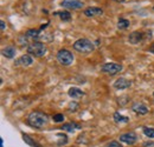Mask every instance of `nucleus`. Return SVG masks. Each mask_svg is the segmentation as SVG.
Instances as JSON below:
<instances>
[{
    "mask_svg": "<svg viewBox=\"0 0 154 147\" xmlns=\"http://www.w3.org/2000/svg\"><path fill=\"white\" fill-rule=\"evenodd\" d=\"M48 122H49V117L40 111L31 112L27 117V124L35 128H44L48 125Z\"/></svg>",
    "mask_w": 154,
    "mask_h": 147,
    "instance_id": "f257e3e1",
    "label": "nucleus"
},
{
    "mask_svg": "<svg viewBox=\"0 0 154 147\" xmlns=\"http://www.w3.org/2000/svg\"><path fill=\"white\" fill-rule=\"evenodd\" d=\"M74 48L77 52H81V53H90V52L94 51L95 45L89 39L81 38V39H78L74 42Z\"/></svg>",
    "mask_w": 154,
    "mask_h": 147,
    "instance_id": "f03ea898",
    "label": "nucleus"
},
{
    "mask_svg": "<svg viewBox=\"0 0 154 147\" xmlns=\"http://www.w3.org/2000/svg\"><path fill=\"white\" fill-rule=\"evenodd\" d=\"M46 51H48L46 46L43 42H40V41H33V42L29 44V46H27V53L35 55L37 58L44 56L45 53H46Z\"/></svg>",
    "mask_w": 154,
    "mask_h": 147,
    "instance_id": "7ed1b4c3",
    "label": "nucleus"
},
{
    "mask_svg": "<svg viewBox=\"0 0 154 147\" xmlns=\"http://www.w3.org/2000/svg\"><path fill=\"white\" fill-rule=\"evenodd\" d=\"M57 61L63 66H70L74 61V55L68 50H60L57 53Z\"/></svg>",
    "mask_w": 154,
    "mask_h": 147,
    "instance_id": "20e7f679",
    "label": "nucleus"
},
{
    "mask_svg": "<svg viewBox=\"0 0 154 147\" xmlns=\"http://www.w3.org/2000/svg\"><path fill=\"white\" fill-rule=\"evenodd\" d=\"M122 65L120 64H115V62H106L102 65L101 67V71L103 73H107L109 75H115V74L120 73L122 71Z\"/></svg>",
    "mask_w": 154,
    "mask_h": 147,
    "instance_id": "39448f33",
    "label": "nucleus"
},
{
    "mask_svg": "<svg viewBox=\"0 0 154 147\" xmlns=\"http://www.w3.org/2000/svg\"><path fill=\"white\" fill-rule=\"evenodd\" d=\"M60 6L68 10H79L84 6V4L81 0H63L60 2Z\"/></svg>",
    "mask_w": 154,
    "mask_h": 147,
    "instance_id": "423d86ee",
    "label": "nucleus"
},
{
    "mask_svg": "<svg viewBox=\"0 0 154 147\" xmlns=\"http://www.w3.org/2000/svg\"><path fill=\"white\" fill-rule=\"evenodd\" d=\"M120 141L121 143H125L127 145H134L137 140V135L135 134L134 132H128V133H123L120 135Z\"/></svg>",
    "mask_w": 154,
    "mask_h": 147,
    "instance_id": "0eeeda50",
    "label": "nucleus"
},
{
    "mask_svg": "<svg viewBox=\"0 0 154 147\" xmlns=\"http://www.w3.org/2000/svg\"><path fill=\"white\" fill-rule=\"evenodd\" d=\"M131 86H132V81L126 79V78H119L114 82V87L116 90H126Z\"/></svg>",
    "mask_w": 154,
    "mask_h": 147,
    "instance_id": "6e6552de",
    "label": "nucleus"
},
{
    "mask_svg": "<svg viewBox=\"0 0 154 147\" xmlns=\"http://www.w3.org/2000/svg\"><path fill=\"white\" fill-rule=\"evenodd\" d=\"M84 14H85V17H89V18L100 17V16L103 14V10L100 8V7H89L84 11Z\"/></svg>",
    "mask_w": 154,
    "mask_h": 147,
    "instance_id": "1a4fd4ad",
    "label": "nucleus"
},
{
    "mask_svg": "<svg viewBox=\"0 0 154 147\" xmlns=\"http://www.w3.org/2000/svg\"><path fill=\"white\" fill-rule=\"evenodd\" d=\"M142 39H143V33H142V32H139V31L132 32V33L129 34V37H128V40H129V42H131L132 45H136V44L141 42Z\"/></svg>",
    "mask_w": 154,
    "mask_h": 147,
    "instance_id": "9d476101",
    "label": "nucleus"
},
{
    "mask_svg": "<svg viewBox=\"0 0 154 147\" xmlns=\"http://www.w3.org/2000/svg\"><path fill=\"white\" fill-rule=\"evenodd\" d=\"M132 110L134 111L135 113L141 114V115H145V114L148 113V107L142 102H135L134 105L132 106Z\"/></svg>",
    "mask_w": 154,
    "mask_h": 147,
    "instance_id": "9b49d317",
    "label": "nucleus"
},
{
    "mask_svg": "<svg viewBox=\"0 0 154 147\" xmlns=\"http://www.w3.org/2000/svg\"><path fill=\"white\" fill-rule=\"evenodd\" d=\"M32 62H33V59L31 58V55L29 54H24L16 61L17 65H21V66H30Z\"/></svg>",
    "mask_w": 154,
    "mask_h": 147,
    "instance_id": "f8f14e48",
    "label": "nucleus"
},
{
    "mask_svg": "<svg viewBox=\"0 0 154 147\" xmlns=\"http://www.w3.org/2000/svg\"><path fill=\"white\" fill-rule=\"evenodd\" d=\"M1 53H2V55H4L5 58L12 59V58L16 56V48H14L13 46H7V47H5V48L2 50Z\"/></svg>",
    "mask_w": 154,
    "mask_h": 147,
    "instance_id": "ddd939ff",
    "label": "nucleus"
},
{
    "mask_svg": "<svg viewBox=\"0 0 154 147\" xmlns=\"http://www.w3.org/2000/svg\"><path fill=\"white\" fill-rule=\"evenodd\" d=\"M68 94H69V97H70V98H72V99H77V98L83 97V95H84V92H83L82 90L77 88V87H71V88L69 90Z\"/></svg>",
    "mask_w": 154,
    "mask_h": 147,
    "instance_id": "4468645a",
    "label": "nucleus"
},
{
    "mask_svg": "<svg viewBox=\"0 0 154 147\" xmlns=\"http://www.w3.org/2000/svg\"><path fill=\"white\" fill-rule=\"evenodd\" d=\"M79 128H81V125H78V124H76V122H70V124H65V125H63L60 129L66 131V132H74L75 129H79Z\"/></svg>",
    "mask_w": 154,
    "mask_h": 147,
    "instance_id": "2eb2a0df",
    "label": "nucleus"
},
{
    "mask_svg": "<svg viewBox=\"0 0 154 147\" xmlns=\"http://www.w3.org/2000/svg\"><path fill=\"white\" fill-rule=\"evenodd\" d=\"M23 140L27 144V145H30V146L32 147H40V145H39L37 141H35L29 134H25V133H23Z\"/></svg>",
    "mask_w": 154,
    "mask_h": 147,
    "instance_id": "dca6fc26",
    "label": "nucleus"
},
{
    "mask_svg": "<svg viewBox=\"0 0 154 147\" xmlns=\"http://www.w3.org/2000/svg\"><path fill=\"white\" fill-rule=\"evenodd\" d=\"M129 25H131V22L125 18H120L117 21V28L119 30H126L129 27Z\"/></svg>",
    "mask_w": 154,
    "mask_h": 147,
    "instance_id": "f3484780",
    "label": "nucleus"
},
{
    "mask_svg": "<svg viewBox=\"0 0 154 147\" xmlns=\"http://www.w3.org/2000/svg\"><path fill=\"white\" fill-rule=\"evenodd\" d=\"M54 14H55V16H59L60 20H63V21H68V20H70V19H71V14H70L68 11H63V12H55Z\"/></svg>",
    "mask_w": 154,
    "mask_h": 147,
    "instance_id": "a211bd4d",
    "label": "nucleus"
},
{
    "mask_svg": "<svg viewBox=\"0 0 154 147\" xmlns=\"http://www.w3.org/2000/svg\"><path fill=\"white\" fill-rule=\"evenodd\" d=\"M114 120H115L116 122H128L129 121V118L128 117H123L119 112H115L114 113Z\"/></svg>",
    "mask_w": 154,
    "mask_h": 147,
    "instance_id": "6ab92c4d",
    "label": "nucleus"
},
{
    "mask_svg": "<svg viewBox=\"0 0 154 147\" xmlns=\"http://www.w3.org/2000/svg\"><path fill=\"white\" fill-rule=\"evenodd\" d=\"M143 134L146 135V137H148V138H151V139H154V128L153 127H143Z\"/></svg>",
    "mask_w": 154,
    "mask_h": 147,
    "instance_id": "aec40b11",
    "label": "nucleus"
},
{
    "mask_svg": "<svg viewBox=\"0 0 154 147\" xmlns=\"http://www.w3.org/2000/svg\"><path fill=\"white\" fill-rule=\"evenodd\" d=\"M52 119H54L55 122H63V120H64V115H63L62 113H58V114H55V115L52 117Z\"/></svg>",
    "mask_w": 154,
    "mask_h": 147,
    "instance_id": "412c9836",
    "label": "nucleus"
},
{
    "mask_svg": "<svg viewBox=\"0 0 154 147\" xmlns=\"http://www.w3.org/2000/svg\"><path fill=\"white\" fill-rule=\"evenodd\" d=\"M104 147H122V146H121V145H120L117 141H110L109 144H107Z\"/></svg>",
    "mask_w": 154,
    "mask_h": 147,
    "instance_id": "4be33fe9",
    "label": "nucleus"
},
{
    "mask_svg": "<svg viewBox=\"0 0 154 147\" xmlns=\"http://www.w3.org/2000/svg\"><path fill=\"white\" fill-rule=\"evenodd\" d=\"M77 107H78V105H77L76 102H71V104L69 105V108H71V110H72V112H76Z\"/></svg>",
    "mask_w": 154,
    "mask_h": 147,
    "instance_id": "5701e85b",
    "label": "nucleus"
},
{
    "mask_svg": "<svg viewBox=\"0 0 154 147\" xmlns=\"http://www.w3.org/2000/svg\"><path fill=\"white\" fill-rule=\"evenodd\" d=\"M0 25H1V31L4 32V31H5V28H6V24H5V21H4V20H1V21H0Z\"/></svg>",
    "mask_w": 154,
    "mask_h": 147,
    "instance_id": "b1692460",
    "label": "nucleus"
},
{
    "mask_svg": "<svg viewBox=\"0 0 154 147\" xmlns=\"http://www.w3.org/2000/svg\"><path fill=\"white\" fill-rule=\"evenodd\" d=\"M148 51H149L151 53H153V54H154V44H152V45H151V47H149V50H148Z\"/></svg>",
    "mask_w": 154,
    "mask_h": 147,
    "instance_id": "393cba45",
    "label": "nucleus"
},
{
    "mask_svg": "<svg viewBox=\"0 0 154 147\" xmlns=\"http://www.w3.org/2000/svg\"><path fill=\"white\" fill-rule=\"evenodd\" d=\"M0 147H4V140L0 139Z\"/></svg>",
    "mask_w": 154,
    "mask_h": 147,
    "instance_id": "a878e982",
    "label": "nucleus"
},
{
    "mask_svg": "<svg viewBox=\"0 0 154 147\" xmlns=\"http://www.w3.org/2000/svg\"><path fill=\"white\" fill-rule=\"evenodd\" d=\"M114 1H117V2H123V1H126V0H114Z\"/></svg>",
    "mask_w": 154,
    "mask_h": 147,
    "instance_id": "bb28decb",
    "label": "nucleus"
},
{
    "mask_svg": "<svg viewBox=\"0 0 154 147\" xmlns=\"http://www.w3.org/2000/svg\"><path fill=\"white\" fill-rule=\"evenodd\" d=\"M153 98H154V93H153Z\"/></svg>",
    "mask_w": 154,
    "mask_h": 147,
    "instance_id": "cd10ccee",
    "label": "nucleus"
}]
</instances>
